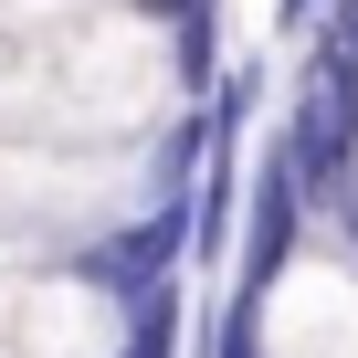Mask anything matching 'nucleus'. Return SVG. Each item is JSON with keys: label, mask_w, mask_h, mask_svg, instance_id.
<instances>
[{"label": "nucleus", "mask_w": 358, "mask_h": 358, "mask_svg": "<svg viewBox=\"0 0 358 358\" xmlns=\"http://www.w3.org/2000/svg\"><path fill=\"white\" fill-rule=\"evenodd\" d=\"M211 358H274V337H264V295H232V306H222Z\"/></svg>", "instance_id": "7ed1b4c3"}, {"label": "nucleus", "mask_w": 358, "mask_h": 358, "mask_svg": "<svg viewBox=\"0 0 358 358\" xmlns=\"http://www.w3.org/2000/svg\"><path fill=\"white\" fill-rule=\"evenodd\" d=\"M316 11H327V0H274V32H285V43H306V32H316Z\"/></svg>", "instance_id": "20e7f679"}, {"label": "nucleus", "mask_w": 358, "mask_h": 358, "mask_svg": "<svg viewBox=\"0 0 358 358\" xmlns=\"http://www.w3.org/2000/svg\"><path fill=\"white\" fill-rule=\"evenodd\" d=\"M264 53H222V85H211V127H222V148H243L253 137V116H264Z\"/></svg>", "instance_id": "f03ea898"}, {"label": "nucleus", "mask_w": 358, "mask_h": 358, "mask_svg": "<svg viewBox=\"0 0 358 358\" xmlns=\"http://www.w3.org/2000/svg\"><path fill=\"white\" fill-rule=\"evenodd\" d=\"M306 222H316L306 179H295L285 137H264L253 169H243V285H232V295H274V285L306 264Z\"/></svg>", "instance_id": "f257e3e1"}]
</instances>
